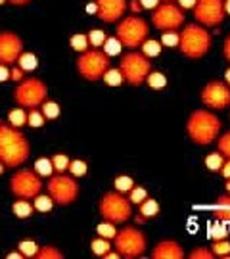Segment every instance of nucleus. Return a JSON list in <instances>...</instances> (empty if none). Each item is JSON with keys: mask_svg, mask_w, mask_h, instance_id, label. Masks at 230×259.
Listing matches in <instances>:
<instances>
[{"mask_svg": "<svg viewBox=\"0 0 230 259\" xmlns=\"http://www.w3.org/2000/svg\"><path fill=\"white\" fill-rule=\"evenodd\" d=\"M104 258L106 259H117V258H121V256H119V252H108Z\"/></svg>", "mask_w": 230, "mask_h": 259, "instance_id": "nucleus-55", "label": "nucleus"}, {"mask_svg": "<svg viewBox=\"0 0 230 259\" xmlns=\"http://www.w3.org/2000/svg\"><path fill=\"white\" fill-rule=\"evenodd\" d=\"M102 79L106 81V85L119 86L121 83H123V73H121V69H108V71L104 73Z\"/></svg>", "mask_w": 230, "mask_h": 259, "instance_id": "nucleus-31", "label": "nucleus"}, {"mask_svg": "<svg viewBox=\"0 0 230 259\" xmlns=\"http://www.w3.org/2000/svg\"><path fill=\"white\" fill-rule=\"evenodd\" d=\"M221 173H223V177H225V179H230V159L223 163V167H221Z\"/></svg>", "mask_w": 230, "mask_h": 259, "instance_id": "nucleus-50", "label": "nucleus"}, {"mask_svg": "<svg viewBox=\"0 0 230 259\" xmlns=\"http://www.w3.org/2000/svg\"><path fill=\"white\" fill-rule=\"evenodd\" d=\"M98 17L106 23H115L127 10V0H94Z\"/></svg>", "mask_w": 230, "mask_h": 259, "instance_id": "nucleus-16", "label": "nucleus"}, {"mask_svg": "<svg viewBox=\"0 0 230 259\" xmlns=\"http://www.w3.org/2000/svg\"><path fill=\"white\" fill-rule=\"evenodd\" d=\"M52 165H54V171L63 173V171H67V167H69V159H67L65 154H56V156L52 158Z\"/></svg>", "mask_w": 230, "mask_h": 259, "instance_id": "nucleus-40", "label": "nucleus"}, {"mask_svg": "<svg viewBox=\"0 0 230 259\" xmlns=\"http://www.w3.org/2000/svg\"><path fill=\"white\" fill-rule=\"evenodd\" d=\"M178 41H180V33H176V31L163 33V37H161V44H163V46H169V48L178 46Z\"/></svg>", "mask_w": 230, "mask_h": 259, "instance_id": "nucleus-42", "label": "nucleus"}, {"mask_svg": "<svg viewBox=\"0 0 230 259\" xmlns=\"http://www.w3.org/2000/svg\"><path fill=\"white\" fill-rule=\"evenodd\" d=\"M186 130L188 136L192 138V142L205 146V144H211L219 136L221 119L207 110H196L188 119Z\"/></svg>", "mask_w": 230, "mask_h": 259, "instance_id": "nucleus-2", "label": "nucleus"}, {"mask_svg": "<svg viewBox=\"0 0 230 259\" xmlns=\"http://www.w3.org/2000/svg\"><path fill=\"white\" fill-rule=\"evenodd\" d=\"M211 252H213L215 258L230 259V242L227 240V238H223V240H215L213 246H211Z\"/></svg>", "mask_w": 230, "mask_h": 259, "instance_id": "nucleus-22", "label": "nucleus"}, {"mask_svg": "<svg viewBox=\"0 0 230 259\" xmlns=\"http://www.w3.org/2000/svg\"><path fill=\"white\" fill-rule=\"evenodd\" d=\"M86 12H88V14H96V12H98L96 4H94V2H92V4H88V6H86Z\"/></svg>", "mask_w": 230, "mask_h": 259, "instance_id": "nucleus-53", "label": "nucleus"}, {"mask_svg": "<svg viewBox=\"0 0 230 259\" xmlns=\"http://www.w3.org/2000/svg\"><path fill=\"white\" fill-rule=\"evenodd\" d=\"M12 211H14V215L17 217V219H27V217L33 215L35 207H33L27 200H17L14 205H12Z\"/></svg>", "mask_w": 230, "mask_h": 259, "instance_id": "nucleus-20", "label": "nucleus"}, {"mask_svg": "<svg viewBox=\"0 0 230 259\" xmlns=\"http://www.w3.org/2000/svg\"><path fill=\"white\" fill-rule=\"evenodd\" d=\"M178 6H180V8H194V6H196V0H178Z\"/></svg>", "mask_w": 230, "mask_h": 259, "instance_id": "nucleus-52", "label": "nucleus"}, {"mask_svg": "<svg viewBox=\"0 0 230 259\" xmlns=\"http://www.w3.org/2000/svg\"><path fill=\"white\" fill-rule=\"evenodd\" d=\"M48 194L59 205H69L79 198V185L71 177H63L61 173L58 177H52L48 183Z\"/></svg>", "mask_w": 230, "mask_h": 259, "instance_id": "nucleus-11", "label": "nucleus"}, {"mask_svg": "<svg viewBox=\"0 0 230 259\" xmlns=\"http://www.w3.org/2000/svg\"><path fill=\"white\" fill-rule=\"evenodd\" d=\"M21 54H23L21 39L15 33H10V31L0 33V64L2 65L15 64Z\"/></svg>", "mask_w": 230, "mask_h": 259, "instance_id": "nucleus-15", "label": "nucleus"}, {"mask_svg": "<svg viewBox=\"0 0 230 259\" xmlns=\"http://www.w3.org/2000/svg\"><path fill=\"white\" fill-rule=\"evenodd\" d=\"M211 209H213V213H215V217L219 221L230 223V194L221 196V198L211 205Z\"/></svg>", "mask_w": 230, "mask_h": 259, "instance_id": "nucleus-18", "label": "nucleus"}, {"mask_svg": "<svg viewBox=\"0 0 230 259\" xmlns=\"http://www.w3.org/2000/svg\"><path fill=\"white\" fill-rule=\"evenodd\" d=\"M8 258H10V259H21V258H23V256H21V252H12V254H8Z\"/></svg>", "mask_w": 230, "mask_h": 259, "instance_id": "nucleus-57", "label": "nucleus"}, {"mask_svg": "<svg viewBox=\"0 0 230 259\" xmlns=\"http://www.w3.org/2000/svg\"><path fill=\"white\" fill-rule=\"evenodd\" d=\"M2 173H4V163L0 161V175H2Z\"/></svg>", "mask_w": 230, "mask_h": 259, "instance_id": "nucleus-60", "label": "nucleus"}, {"mask_svg": "<svg viewBox=\"0 0 230 259\" xmlns=\"http://www.w3.org/2000/svg\"><path fill=\"white\" fill-rule=\"evenodd\" d=\"M142 52L146 58H152V56H158L159 52H161V43L158 41H144L142 43Z\"/></svg>", "mask_w": 230, "mask_h": 259, "instance_id": "nucleus-34", "label": "nucleus"}, {"mask_svg": "<svg viewBox=\"0 0 230 259\" xmlns=\"http://www.w3.org/2000/svg\"><path fill=\"white\" fill-rule=\"evenodd\" d=\"M130 201L125 200L119 192H110L106 194L100 201V215L104 221L121 225L130 217Z\"/></svg>", "mask_w": 230, "mask_h": 259, "instance_id": "nucleus-8", "label": "nucleus"}, {"mask_svg": "<svg viewBox=\"0 0 230 259\" xmlns=\"http://www.w3.org/2000/svg\"><path fill=\"white\" fill-rule=\"evenodd\" d=\"M33 200H35V205H33V207H35L37 211H41V213L50 211L52 205H54V200L50 198V194H48V196H41V194H39V196H35Z\"/></svg>", "mask_w": 230, "mask_h": 259, "instance_id": "nucleus-30", "label": "nucleus"}, {"mask_svg": "<svg viewBox=\"0 0 230 259\" xmlns=\"http://www.w3.org/2000/svg\"><path fill=\"white\" fill-rule=\"evenodd\" d=\"M96 232H98V236H102V238H114L115 234H117V230H115V225L114 223H108V221H104V223H100L98 227H96Z\"/></svg>", "mask_w": 230, "mask_h": 259, "instance_id": "nucleus-36", "label": "nucleus"}, {"mask_svg": "<svg viewBox=\"0 0 230 259\" xmlns=\"http://www.w3.org/2000/svg\"><path fill=\"white\" fill-rule=\"evenodd\" d=\"M115 37L127 48H138L148 39V23L138 15H129L117 25Z\"/></svg>", "mask_w": 230, "mask_h": 259, "instance_id": "nucleus-6", "label": "nucleus"}, {"mask_svg": "<svg viewBox=\"0 0 230 259\" xmlns=\"http://www.w3.org/2000/svg\"><path fill=\"white\" fill-rule=\"evenodd\" d=\"M225 14L230 15V0H225Z\"/></svg>", "mask_w": 230, "mask_h": 259, "instance_id": "nucleus-58", "label": "nucleus"}, {"mask_svg": "<svg viewBox=\"0 0 230 259\" xmlns=\"http://www.w3.org/2000/svg\"><path fill=\"white\" fill-rule=\"evenodd\" d=\"M46 94H48V88L43 81L39 79H25L21 81L19 86L15 88L14 92V100L21 106V108H39L46 102Z\"/></svg>", "mask_w": 230, "mask_h": 259, "instance_id": "nucleus-7", "label": "nucleus"}, {"mask_svg": "<svg viewBox=\"0 0 230 259\" xmlns=\"http://www.w3.org/2000/svg\"><path fill=\"white\" fill-rule=\"evenodd\" d=\"M10 190H12L14 196L21 198V200H31V198L41 194L43 183H41L37 173L23 169V171H17L10 179Z\"/></svg>", "mask_w": 230, "mask_h": 259, "instance_id": "nucleus-10", "label": "nucleus"}, {"mask_svg": "<svg viewBox=\"0 0 230 259\" xmlns=\"http://www.w3.org/2000/svg\"><path fill=\"white\" fill-rule=\"evenodd\" d=\"M114 185L117 188V192H130L134 188V181L130 177H117Z\"/></svg>", "mask_w": 230, "mask_h": 259, "instance_id": "nucleus-39", "label": "nucleus"}, {"mask_svg": "<svg viewBox=\"0 0 230 259\" xmlns=\"http://www.w3.org/2000/svg\"><path fill=\"white\" fill-rule=\"evenodd\" d=\"M219 152L227 159H230V132L223 134V136L219 138Z\"/></svg>", "mask_w": 230, "mask_h": 259, "instance_id": "nucleus-44", "label": "nucleus"}, {"mask_svg": "<svg viewBox=\"0 0 230 259\" xmlns=\"http://www.w3.org/2000/svg\"><path fill=\"white\" fill-rule=\"evenodd\" d=\"M17 250L21 252V256H23V258H35V254H37L39 246L35 244L33 240H23V242H19Z\"/></svg>", "mask_w": 230, "mask_h": 259, "instance_id": "nucleus-35", "label": "nucleus"}, {"mask_svg": "<svg viewBox=\"0 0 230 259\" xmlns=\"http://www.w3.org/2000/svg\"><path fill=\"white\" fill-rule=\"evenodd\" d=\"M41 112H43V115L46 119H56L58 115H59V106H58L56 102H44Z\"/></svg>", "mask_w": 230, "mask_h": 259, "instance_id": "nucleus-41", "label": "nucleus"}, {"mask_svg": "<svg viewBox=\"0 0 230 259\" xmlns=\"http://www.w3.org/2000/svg\"><path fill=\"white\" fill-rule=\"evenodd\" d=\"M188 258L192 259H213V252L211 250H207V248H196L194 252H190V256Z\"/></svg>", "mask_w": 230, "mask_h": 259, "instance_id": "nucleus-45", "label": "nucleus"}, {"mask_svg": "<svg viewBox=\"0 0 230 259\" xmlns=\"http://www.w3.org/2000/svg\"><path fill=\"white\" fill-rule=\"evenodd\" d=\"M102 46H104V54L106 56H119L121 50H123V44H121V41L117 37H108Z\"/></svg>", "mask_w": 230, "mask_h": 259, "instance_id": "nucleus-21", "label": "nucleus"}, {"mask_svg": "<svg viewBox=\"0 0 230 259\" xmlns=\"http://www.w3.org/2000/svg\"><path fill=\"white\" fill-rule=\"evenodd\" d=\"M152 19H154V25H156V27L161 29L163 33H169V31H176V29L182 27L184 14H182V10H180L178 6L167 2V4H161V6L156 8Z\"/></svg>", "mask_w": 230, "mask_h": 259, "instance_id": "nucleus-13", "label": "nucleus"}, {"mask_svg": "<svg viewBox=\"0 0 230 259\" xmlns=\"http://www.w3.org/2000/svg\"><path fill=\"white\" fill-rule=\"evenodd\" d=\"M90 250H92V254L94 256H98V258H104L110 250H112V244H110V240L108 238H96V240H92V244H90Z\"/></svg>", "mask_w": 230, "mask_h": 259, "instance_id": "nucleus-23", "label": "nucleus"}, {"mask_svg": "<svg viewBox=\"0 0 230 259\" xmlns=\"http://www.w3.org/2000/svg\"><path fill=\"white\" fill-rule=\"evenodd\" d=\"M178 48L190 60H200L211 48V35L200 25H186L180 33Z\"/></svg>", "mask_w": 230, "mask_h": 259, "instance_id": "nucleus-3", "label": "nucleus"}, {"mask_svg": "<svg viewBox=\"0 0 230 259\" xmlns=\"http://www.w3.org/2000/svg\"><path fill=\"white\" fill-rule=\"evenodd\" d=\"M223 52H225V58L230 62V35L227 37V41H225V46H223Z\"/></svg>", "mask_w": 230, "mask_h": 259, "instance_id": "nucleus-51", "label": "nucleus"}, {"mask_svg": "<svg viewBox=\"0 0 230 259\" xmlns=\"http://www.w3.org/2000/svg\"><path fill=\"white\" fill-rule=\"evenodd\" d=\"M225 81H227V85H230V69L225 73Z\"/></svg>", "mask_w": 230, "mask_h": 259, "instance_id": "nucleus-59", "label": "nucleus"}, {"mask_svg": "<svg viewBox=\"0 0 230 259\" xmlns=\"http://www.w3.org/2000/svg\"><path fill=\"white\" fill-rule=\"evenodd\" d=\"M110 69V56H106L104 52L92 48L81 54L77 60V71L86 81H100L104 73Z\"/></svg>", "mask_w": 230, "mask_h": 259, "instance_id": "nucleus-5", "label": "nucleus"}, {"mask_svg": "<svg viewBox=\"0 0 230 259\" xmlns=\"http://www.w3.org/2000/svg\"><path fill=\"white\" fill-rule=\"evenodd\" d=\"M115 240V250L119 252L121 258L127 259H136L142 258L146 254V236L140 230L132 229V227H125L123 230H117V234L114 236Z\"/></svg>", "mask_w": 230, "mask_h": 259, "instance_id": "nucleus-4", "label": "nucleus"}, {"mask_svg": "<svg viewBox=\"0 0 230 259\" xmlns=\"http://www.w3.org/2000/svg\"><path fill=\"white\" fill-rule=\"evenodd\" d=\"M4 2H8V0H0V6H2V4H4Z\"/></svg>", "mask_w": 230, "mask_h": 259, "instance_id": "nucleus-62", "label": "nucleus"}, {"mask_svg": "<svg viewBox=\"0 0 230 259\" xmlns=\"http://www.w3.org/2000/svg\"><path fill=\"white\" fill-rule=\"evenodd\" d=\"M211 236H213L215 240H223V238H227V236H229V230L225 229V227H221V225H217V227H213Z\"/></svg>", "mask_w": 230, "mask_h": 259, "instance_id": "nucleus-46", "label": "nucleus"}, {"mask_svg": "<svg viewBox=\"0 0 230 259\" xmlns=\"http://www.w3.org/2000/svg\"><path fill=\"white\" fill-rule=\"evenodd\" d=\"M8 121H10V125H14V127H23V125H27V112L23 110V108H17V110H12L10 115H8Z\"/></svg>", "mask_w": 230, "mask_h": 259, "instance_id": "nucleus-25", "label": "nucleus"}, {"mask_svg": "<svg viewBox=\"0 0 230 259\" xmlns=\"http://www.w3.org/2000/svg\"><path fill=\"white\" fill-rule=\"evenodd\" d=\"M8 2H12L14 6H25V4H29L31 0H8Z\"/></svg>", "mask_w": 230, "mask_h": 259, "instance_id": "nucleus-54", "label": "nucleus"}, {"mask_svg": "<svg viewBox=\"0 0 230 259\" xmlns=\"http://www.w3.org/2000/svg\"><path fill=\"white\" fill-rule=\"evenodd\" d=\"M10 79L21 81V79H23V69H12V71H10Z\"/></svg>", "mask_w": 230, "mask_h": 259, "instance_id": "nucleus-49", "label": "nucleus"}, {"mask_svg": "<svg viewBox=\"0 0 230 259\" xmlns=\"http://www.w3.org/2000/svg\"><path fill=\"white\" fill-rule=\"evenodd\" d=\"M86 37H88V44H90L92 48H98V46H102V44L106 43V39H108V37H106V33H104L102 29H92Z\"/></svg>", "mask_w": 230, "mask_h": 259, "instance_id": "nucleus-32", "label": "nucleus"}, {"mask_svg": "<svg viewBox=\"0 0 230 259\" xmlns=\"http://www.w3.org/2000/svg\"><path fill=\"white\" fill-rule=\"evenodd\" d=\"M159 213V203L154 198H146L140 203V215L144 219H152V217H158Z\"/></svg>", "mask_w": 230, "mask_h": 259, "instance_id": "nucleus-19", "label": "nucleus"}, {"mask_svg": "<svg viewBox=\"0 0 230 259\" xmlns=\"http://www.w3.org/2000/svg\"><path fill=\"white\" fill-rule=\"evenodd\" d=\"M201 102L207 108L213 110H225L230 106V88L227 83L221 81H211L203 86L201 90Z\"/></svg>", "mask_w": 230, "mask_h": 259, "instance_id": "nucleus-14", "label": "nucleus"}, {"mask_svg": "<svg viewBox=\"0 0 230 259\" xmlns=\"http://www.w3.org/2000/svg\"><path fill=\"white\" fill-rule=\"evenodd\" d=\"M146 198H148V192H146L144 188L138 187V188H132V190H130V198H129L130 203H136V205H140V203H142Z\"/></svg>", "mask_w": 230, "mask_h": 259, "instance_id": "nucleus-43", "label": "nucleus"}, {"mask_svg": "<svg viewBox=\"0 0 230 259\" xmlns=\"http://www.w3.org/2000/svg\"><path fill=\"white\" fill-rule=\"evenodd\" d=\"M130 6H132V10H134V12H140V10H142V4H140L138 0H134Z\"/></svg>", "mask_w": 230, "mask_h": 259, "instance_id": "nucleus-56", "label": "nucleus"}, {"mask_svg": "<svg viewBox=\"0 0 230 259\" xmlns=\"http://www.w3.org/2000/svg\"><path fill=\"white\" fill-rule=\"evenodd\" d=\"M35 173L39 177H50L54 173V165H52V159L48 158H41L35 161Z\"/></svg>", "mask_w": 230, "mask_h": 259, "instance_id": "nucleus-24", "label": "nucleus"}, {"mask_svg": "<svg viewBox=\"0 0 230 259\" xmlns=\"http://www.w3.org/2000/svg\"><path fill=\"white\" fill-rule=\"evenodd\" d=\"M44 121H46V117L43 115V112H39V110H31L27 114V125L29 127H43Z\"/></svg>", "mask_w": 230, "mask_h": 259, "instance_id": "nucleus-37", "label": "nucleus"}, {"mask_svg": "<svg viewBox=\"0 0 230 259\" xmlns=\"http://www.w3.org/2000/svg\"><path fill=\"white\" fill-rule=\"evenodd\" d=\"M17 64H19V69H23V71H33V69H37V65H39V62H37V56L35 54H29V52H23L19 60H17Z\"/></svg>", "mask_w": 230, "mask_h": 259, "instance_id": "nucleus-26", "label": "nucleus"}, {"mask_svg": "<svg viewBox=\"0 0 230 259\" xmlns=\"http://www.w3.org/2000/svg\"><path fill=\"white\" fill-rule=\"evenodd\" d=\"M88 37L86 35H73L71 37V48L73 50H77V52H86L88 50Z\"/></svg>", "mask_w": 230, "mask_h": 259, "instance_id": "nucleus-33", "label": "nucleus"}, {"mask_svg": "<svg viewBox=\"0 0 230 259\" xmlns=\"http://www.w3.org/2000/svg\"><path fill=\"white\" fill-rule=\"evenodd\" d=\"M152 258L154 259H182L184 258V250L178 242H172V240H163L159 242L154 252H152Z\"/></svg>", "mask_w": 230, "mask_h": 259, "instance_id": "nucleus-17", "label": "nucleus"}, {"mask_svg": "<svg viewBox=\"0 0 230 259\" xmlns=\"http://www.w3.org/2000/svg\"><path fill=\"white\" fill-rule=\"evenodd\" d=\"M227 192L230 194V179H229V183H227Z\"/></svg>", "mask_w": 230, "mask_h": 259, "instance_id": "nucleus-61", "label": "nucleus"}, {"mask_svg": "<svg viewBox=\"0 0 230 259\" xmlns=\"http://www.w3.org/2000/svg\"><path fill=\"white\" fill-rule=\"evenodd\" d=\"M138 2L142 4V8H146V10H154V8L159 6V0H138Z\"/></svg>", "mask_w": 230, "mask_h": 259, "instance_id": "nucleus-47", "label": "nucleus"}, {"mask_svg": "<svg viewBox=\"0 0 230 259\" xmlns=\"http://www.w3.org/2000/svg\"><path fill=\"white\" fill-rule=\"evenodd\" d=\"M29 152L31 146L25 134L14 125L0 121V161L4 167L15 169L23 165L29 158Z\"/></svg>", "mask_w": 230, "mask_h": 259, "instance_id": "nucleus-1", "label": "nucleus"}, {"mask_svg": "<svg viewBox=\"0 0 230 259\" xmlns=\"http://www.w3.org/2000/svg\"><path fill=\"white\" fill-rule=\"evenodd\" d=\"M194 17L207 27L221 25L225 19V0H196Z\"/></svg>", "mask_w": 230, "mask_h": 259, "instance_id": "nucleus-12", "label": "nucleus"}, {"mask_svg": "<svg viewBox=\"0 0 230 259\" xmlns=\"http://www.w3.org/2000/svg\"><path fill=\"white\" fill-rule=\"evenodd\" d=\"M86 163L85 161H81V159H75V161H69V167H67V171L71 173L73 177H85L86 175Z\"/></svg>", "mask_w": 230, "mask_h": 259, "instance_id": "nucleus-38", "label": "nucleus"}, {"mask_svg": "<svg viewBox=\"0 0 230 259\" xmlns=\"http://www.w3.org/2000/svg\"><path fill=\"white\" fill-rule=\"evenodd\" d=\"M146 83L152 86V88L159 90V88H165V86H167V77L159 71H150V75L146 77Z\"/></svg>", "mask_w": 230, "mask_h": 259, "instance_id": "nucleus-27", "label": "nucleus"}, {"mask_svg": "<svg viewBox=\"0 0 230 259\" xmlns=\"http://www.w3.org/2000/svg\"><path fill=\"white\" fill-rule=\"evenodd\" d=\"M152 71V65L148 62V58L138 52H130L127 56H123L121 62V73H123V79L130 83V85L138 86L146 81V77Z\"/></svg>", "mask_w": 230, "mask_h": 259, "instance_id": "nucleus-9", "label": "nucleus"}, {"mask_svg": "<svg viewBox=\"0 0 230 259\" xmlns=\"http://www.w3.org/2000/svg\"><path fill=\"white\" fill-rule=\"evenodd\" d=\"M8 79H10V69L0 64V83H4V81H8Z\"/></svg>", "mask_w": 230, "mask_h": 259, "instance_id": "nucleus-48", "label": "nucleus"}, {"mask_svg": "<svg viewBox=\"0 0 230 259\" xmlns=\"http://www.w3.org/2000/svg\"><path fill=\"white\" fill-rule=\"evenodd\" d=\"M225 156L219 152V154H209L207 158H205V167L209 169V171H213V173H217V171H221V167H223V163H225Z\"/></svg>", "mask_w": 230, "mask_h": 259, "instance_id": "nucleus-29", "label": "nucleus"}, {"mask_svg": "<svg viewBox=\"0 0 230 259\" xmlns=\"http://www.w3.org/2000/svg\"><path fill=\"white\" fill-rule=\"evenodd\" d=\"M35 258L39 259H61L63 258V254L54 248V246H44L41 250H37V254H35Z\"/></svg>", "mask_w": 230, "mask_h": 259, "instance_id": "nucleus-28", "label": "nucleus"}]
</instances>
